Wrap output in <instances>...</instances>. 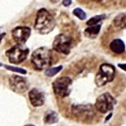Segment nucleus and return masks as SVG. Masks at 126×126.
I'll use <instances>...</instances> for the list:
<instances>
[{"label":"nucleus","mask_w":126,"mask_h":126,"mask_svg":"<svg viewBox=\"0 0 126 126\" xmlns=\"http://www.w3.org/2000/svg\"><path fill=\"white\" fill-rule=\"evenodd\" d=\"M56 25V20L48 10L45 8L38 10L34 24V29L38 33L48 34L54 29Z\"/></svg>","instance_id":"nucleus-1"},{"label":"nucleus","mask_w":126,"mask_h":126,"mask_svg":"<svg viewBox=\"0 0 126 126\" xmlns=\"http://www.w3.org/2000/svg\"><path fill=\"white\" fill-rule=\"evenodd\" d=\"M52 52L46 47H40L35 49L31 56V63L37 70L48 69L52 63Z\"/></svg>","instance_id":"nucleus-2"},{"label":"nucleus","mask_w":126,"mask_h":126,"mask_svg":"<svg viewBox=\"0 0 126 126\" xmlns=\"http://www.w3.org/2000/svg\"><path fill=\"white\" fill-rule=\"evenodd\" d=\"M115 76V67L110 63H103L99 67V70L94 77V83L97 87L106 85L112 82Z\"/></svg>","instance_id":"nucleus-3"},{"label":"nucleus","mask_w":126,"mask_h":126,"mask_svg":"<svg viewBox=\"0 0 126 126\" xmlns=\"http://www.w3.org/2000/svg\"><path fill=\"white\" fill-rule=\"evenodd\" d=\"M30 52V50L23 44H16L5 52V55L8 59L9 62L15 64H20L23 63Z\"/></svg>","instance_id":"nucleus-4"},{"label":"nucleus","mask_w":126,"mask_h":126,"mask_svg":"<svg viewBox=\"0 0 126 126\" xmlns=\"http://www.w3.org/2000/svg\"><path fill=\"white\" fill-rule=\"evenodd\" d=\"M72 85L73 80L68 76L57 78L52 83L54 94L61 98L69 96L71 92Z\"/></svg>","instance_id":"nucleus-5"},{"label":"nucleus","mask_w":126,"mask_h":126,"mask_svg":"<svg viewBox=\"0 0 126 126\" xmlns=\"http://www.w3.org/2000/svg\"><path fill=\"white\" fill-rule=\"evenodd\" d=\"M73 39L71 36L64 33H59L55 37L52 48L59 53L68 55L73 46Z\"/></svg>","instance_id":"nucleus-6"},{"label":"nucleus","mask_w":126,"mask_h":126,"mask_svg":"<svg viewBox=\"0 0 126 126\" xmlns=\"http://www.w3.org/2000/svg\"><path fill=\"white\" fill-rule=\"evenodd\" d=\"M117 102L116 99L109 92H105L98 96L94 106L98 112L107 113L113 110Z\"/></svg>","instance_id":"nucleus-7"},{"label":"nucleus","mask_w":126,"mask_h":126,"mask_svg":"<svg viewBox=\"0 0 126 126\" xmlns=\"http://www.w3.org/2000/svg\"><path fill=\"white\" fill-rule=\"evenodd\" d=\"M9 85L15 93H24L29 90V84L27 79L17 75H13L9 78Z\"/></svg>","instance_id":"nucleus-8"},{"label":"nucleus","mask_w":126,"mask_h":126,"mask_svg":"<svg viewBox=\"0 0 126 126\" xmlns=\"http://www.w3.org/2000/svg\"><path fill=\"white\" fill-rule=\"evenodd\" d=\"M31 32V29L27 26H18L11 32L12 37L16 43L23 45L29 39Z\"/></svg>","instance_id":"nucleus-9"},{"label":"nucleus","mask_w":126,"mask_h":126,"mask_svg":"<svg viewBox=\"0 0 126 126\" xmlns=\"http://www.w3.org/2000/svg\"><path fill=\"white\" fill-rule=\"evenodd\" d=\"M92 105H75L72 107V113L80 119H89L94 117V112Z\"/></svg>","instance_id":"nucleus-10"},{"label":"nucleus","mask_w":126,"mask_h":126,"mask_svg":"<svg viewBox=\"0 0 126 126\" xmlns=\"http://www.w3.org/2000/svg\"><path fill=\"white\" fill-rule=\"evenodd\" d=\"M29 98L30 103L34 107L42 106L45 103L46 96L44 92L34 88L29 92Z\"/></svg>","instance_id":"nucleus-11"},{"label":"nucleus","mask_w":126,"mask_h":126,"mask_svg":"<svg viewBox=\"0 0 126 126\" xmlns=\"http://www.w3.org/2000/svg\"><path fill=\"white\" fill-rule=\"evenodd\" d=\"M110 49L113 53L121 54L125 52L126 46L122 40L120 39H115L111 42L110 44Z\"/></svg>","instance_id":"nucleus-12"},{"label":"nucleus","mask_w":126,"mask_h":126,"mask_svg":"<svg viewBox=\"0 0 126 126\" xmlns=\"http://www.w3.org/2000/svg\"><path fill=\"white\" fill-rule=\"evenodd\" d=\"M102 25V23L101 22L97 25L90 26L86 28L84 31V35L85 37L89 39H95L100 32Z\"/></svg>","instance_id":"nucleus-13"},{"label":"nucleus","mask_w":126,"mask_h":126,"mask_svg":"<svg viewBox=\"0 0 126 126\" xmlns=\"http://www.w3.org/2000/svg\"><path fill=\"white\" fill-rule=\"evenodd\" d=\"M59 121V116L54 110H48L44 113V122L47 124H54Z\"/></svg>","instance_id":"nucleus-14"},{"label":"nucleus","mask_w":126,"mask_h":126,"mask_svg":"<svg viewBox=\"0 0 126 126\" xmlns=\"http://www.w3.org/2000/svg\"><path fill=\"white\" fill-rule=\"evenodd\" d=\"M113 23L115 28L119 29H125L126 26V13H120L115 16L113 20Z\"/></svg>","instance_id":"nucleus-15"},{"label":"nucleus","mask_w":126,"mask_h":126,"mask_svg":"<svg viewBox=\"0 0 126 126\" xmlns=\"http://www.w3.org/2000/svg\"><path fill=\"white\" fill-rule=\"evenodd\" d=\"M105 17H106V15L105 14L94 16H93V17H92L88 20L87 22H86V25L88 27L97 25L98 23H101L102 20L105 18Z\"/></svg>","instance_id":"nucleus-16"},{"label":"nucleus","mask_w":126,"mask_h":126,"mask_svg":"<svg viewBox=\"0 0 126 126\" xmlns=\"http://www.w3.org/2000/svg\"><path fill=\"white\" fill-rule=\"evenodd\" d=\"M63 66L61 65L56 66V67H51V68H48V69H46V71H44V75L47 77H53V76H56L57 73H59L63 69Z\"/></svg>","instance_id":"nucleus-17"},{"label":"nucleus","mask_w":126,"mask_h":126,"mask_svg":"<svg viewBox=\"0 0 126 126\" xmlns=\"http://www.w3.org/2000/svg\"><path fill=\"white\" fill-rule=\"evenodd\" d=\"M73 14L76 16L77 18H78L80 20H85V19L87 17V15H86V13H85V12L83 10H82L81 8L78 7L75 8L73 11Z\"/></svg>","instance_id":"nucleus-18"},{"label":"nucleus","mask_w":126,"mask_h":126,"mask_svg":"<svg viewBox=\"0 0 126 126\" xmlns=\"http://www.w3.org/2000/svg\"><path fill=\"white\" fill-rule=\"evenodd\" d=\"M6 69L9 71H11L15 72V73H21V74H23V75H26L27 73V71L25 69H23V68H21V67H15V66H10V65L7 64H4L3 65Z\"/></svg>","instance_id":"nucleus-19"},{"label":"nucleus","mask_w":126,"mask_h":126,"mask_svg":"<svg viewBox=\"0 0 126 126\" xmlns=\"http://www.w3.org/2000/svg\"><path fill=\"white\" fill-rule=\"evenodd\" d=\"M63 6H65V7H68L72 4V1L71 0H64L63 1Z\"/></svg>","instance_id":"nucleus-20"},{"label":"nucleus","mask_w":126,"mask_h":126,"mask_svg":"<svg viewBox=\"0 0 126 126\" xmlns=\"http://www.w3.org/2000/svg\"><path fill=\"white\" fill-rule=\"evenodd\" d=\"M118 66H119V67H120V69H122V70H124V71H126V63H119V64H118Z\"/></svg>","instance_id":"nucleus-21"},{"label":"nucleus","mask_w":126,"mask_h":126,"mask_svg":"<svg viewBox=\"0 0 126 126\" xmlns=\"http://www.w3.org/2000/svg\"><path fill=\"white\" fill-rule=\"evenodd\" d=\"M112 117V112H111V113H109V114L107 116V117L105 118V123H106L107 122H108V121H109V120H110V118Z\"/></svg>","instance_id":"nucleus-22"},{"label":"nucleus","mask_w":126,"mask_h":126,"mask_svg":"<svg viewBox=\"0 0 126 126\" xmlns=\"http://www.w3.org/2000/svg\"><path fill=\"white\" fill-rule=\"evenodd\" d=\"M5 35H6V33H5V32H3V33H0V44H1L2 40H3V39L4 38V37Z\"/></svg>","instance_id":"nucleus-23"},{"label":"nucleus","mask_w":126,"mask_h":126,"mask_svg":"<svg viewBox=\"0 0 126 126\" xmlns=\"http://www.w3.org/2000/svg\"><path fill=\"white\" fill-rule=\"evenodd\" d=\"M34 126V125L33 124H27V125H25V126Z\"/></svg>","instance_id":"nucleus-24"}]
</instances>
